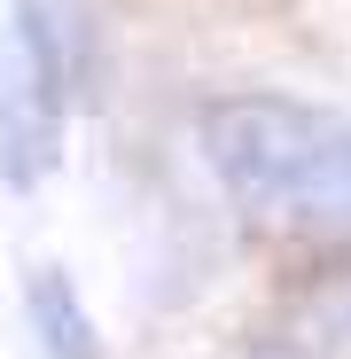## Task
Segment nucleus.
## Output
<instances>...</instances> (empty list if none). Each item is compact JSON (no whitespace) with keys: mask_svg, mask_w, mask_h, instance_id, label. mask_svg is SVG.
<instances>
[{"mask_svg":"<svg viewBox=\"0 0 351 359\" xmlns=\"http://www.w3.org/2000/svg\"><path fill=\"white\" fill-rule=\"evenodd\" d=\"M24 313H32V336L47 359H102V336H94V313L78 305V289L63 266H32L24 281Z\"/></svg>","mask_w":351,"mask_h":359,"instance_id":"7ed1b4c3","label":"nucleus"},{"mask_svg":"<svg viewBox=\"0 0 351 359\" xmlns=\"http://www.w3.org/2000/svg\"><path fill=\"white\" fill-rule=\"evenodd\" d=\"M71 109V24L63 0H8L0 24V180L39 188L63 156Z\"/></svg>","mask_w":351,"mask_h":359,"instance_id":"f03ea898","label":"nucleus"},{"mask_svg":"<svg viewBox=\"0 0 351 359\" xmlns=\"http://www.w3.org/2000/svg\"><path fill=\"white\" fill-rule=\"evenodd\" d=\"M195 149L234 203L351 234V117L297 94H219L195 109Z\"/></svg>","mask_w":351,"mask_h":359,"instance_id":"f257e3e1","label":"nucleus"}]
</instances>
